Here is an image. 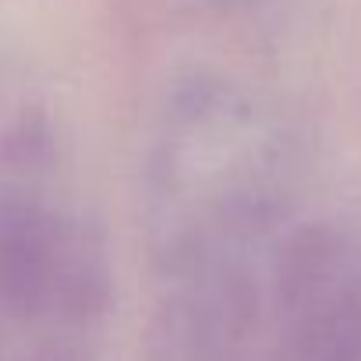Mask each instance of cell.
Segmentation results:
<instances>
[{
    "mask_svg": "<svg viewBox=\"0 0 361 361\" xmlns=\"http://www.w3.org/2000/svg\"><path fill=\"white\" fill-rule=\"evenodd\" d=\"M64 227L68 220L36 199H0V305L11 315L36 319L50 312Z\"/></svg>",
    "mask_w": 361,
    "mask_h": 361,
    "instance_id": "cell-1",
    "label": "cell"
},
{
    "mask_svg": "<svg viewBox=\"0 0 361 361\" xmlns=\"http://www.w3.org/2000/svg\"><path fill=\"white\" fill-rule=\"evenodd\" d=\"M287 319L283 361H361V266Z\"/></svg>",
    "mask_w": 361,
    "mask_h": 361,
    "instance_id": "cell-2",
    "label": "cell"
},
{
    "mask_svg": "<svg viewBox=\"0 0 361 361\" xmlns=\"http://www.w3.org/2000/svg\"><path fill=\"white\" fill-rule=\"evenodd\" d=\"M354 266V252L336 227L312 224L298 231L276 259V298L283 315H294L298 308L326 294Z\"/></svg>",
    "mask_w": 361,
    "mask_h": 361,
    "instance_id": "cell-3",
    "label": "cell"
},
{
    "mask_svg": "<svg viewBox=\"0 0 361 361\" xmlns=\"http://www.w3.org/2000/svg\"><path fill=\"white\" fill-rule=\"evenodd\" d=\"M106 301H110L106 248L92 227L68 224L50 312L68 319V322H89V319L106 312Z\"/></svg>",
    "mask_w": 361,
    "mask_h": 361,
    "instance_id": "cell-4",
    "label": "cell"
}]
</instances>
